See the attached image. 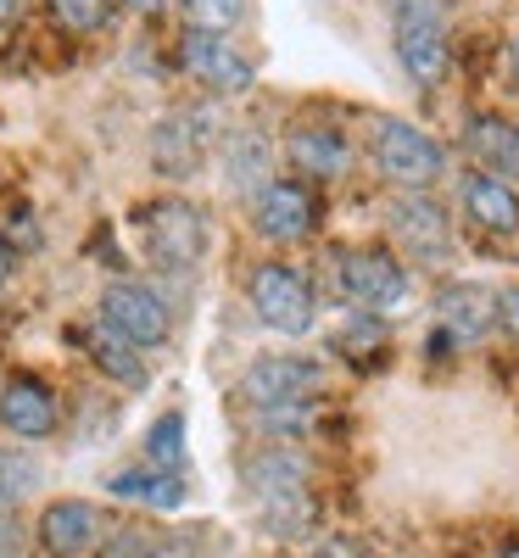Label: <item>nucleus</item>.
Instances as JSON below:
<instances>
[{
    "label": "nucleus",
    "mask_w": 519,
    "mask_h": 558,
    "mask_svg": "<svg viewBox=\"0 0 519 558\" xmlns=\"http://www.w3.org/2000/svg\"><path fill=\"white\" fill-rule=\"evenodd\" d=\"M386 12L397 68L419 89H436L452 68V0H386Z\"/></svg>",
    "instance_id": "f257e3e1"
},
{
    "label": "nucleus",
    "mask_w": 519,
    "mask_h": 558,
    "mask_svg": "<svg viewBox=\"0 0 519 558\" xmlns=\"http://www.w3.org/2000/svg\"><path fill=\"white\" fill-rule=\"evenodd\" d=\"M369 162L397 191H431L447 173V146L408 118H369Z\"/></svg>",
    "instance_id": "f03ea898"
},
{
    "label": "nucleus",
    "mask_w": 519,
    "mask_h": 558,
    "mask_svg": "<svg viewBox=\"0 0 519 558\" xmlns=\"http://www.w3.org/2000/svg\"><path fill=\"white\" fill-rule=\"evenodd\" d=\"M336 286H341V296H347L358 313L381 318V313L408 307L413 274H408L402 257L386 252V246H347V252H336Z\"/></svg>",
    "instance_id": "7ed1b4c3"
},
{
    "label": "nucleus",
    "mask_w": 519,
    "mask_h": 558,
    "mask_svg": "<svg viewBox=\"0 0 519 558\" xmlns=\"http://www.w3.org/2000/svg\"><path fill=\"white\" fill-rule=\"evenodd\" d=\"M140 241H146V257L162 274H191L207 252V218L196 202L184 196H162L140 207Z\"/></svg>",
    "instance_id": "20e7f679"
},
{
    "label": "nucleus",
    "mask_w": 519,
    "mask_h": 558,
    "mask_svg": "<svg viewBox=\"0 0 519 558\" xmlns=\"http://www.w3.org/2000/svg\"><path fill=\"white\" fill-rule=\"evenodd\" d=\"M246 296H252V313L263 330L274 336H307L313 318H318V291L313 279L291 263H257L252 279H246Z\"/></svg>",
    "instance_id": "39448f33"
},
{
    "label": "nucleus",
    "mask_w": 519,
    "mask_h": 558,
    "mask_svg": "<svg viewBox=\"0 0 519 558\" xmlns=\"http://www.w3.org/2000/svg\"><path fill=\"white\" fill-rule=\"evenodd\" d=\"M179 68H184V78H196L207 96H246V89L257 84L252 57L229 34H207V28H184Z\"/></svg>",
    "instance_id": "423d86ee"
},
{
    "label": "nucleus",
    "mask_w": 519,
    "mask_h": 558,
    "mask_svg": "<svg viewBox=\"0 0 519 558\" xmlns=\"http://www.w3.org/2000/svg\"><path fill=\"white\" fill-rule=\"evenodd\" d=\"M386 229H391V241L408 257H419L424 268L452 257V213L431 191H397L386 202Z\"/></svg>",
    "instance_id": "0eeeda50"
},
{
    "label": "nucleus",
    "mask_w": 519,
    "mask_h": 558,
    "mask_svg": "<svg viewBox=\"0 0 519 558\" xmlns=\"http://www.w3.org/2000/svg\"><path fill=\"white\" fill-rule=\"evenodd\" d=\"M324 391V368L313 357H297V352H274V357H257L246 375H241V397L268 413V408H297V402H313Z\"/></svg>",
    "instance_id": "6e6552de"
},
{
    "label": "nucleus",
    "mask_w": 519,
    "mask_h": 558,
    "mask_svg": "<svg viewBox=\"0 0 519 558\" xmlns=\"http://www.w3.org/2000/svg\"><path fill=\"white\" fill-rule=\"evenodd\" d=\"M252 229L274 246H297L318 229V196L302 179H268L252 196Z\"/></svg>",
    "instance_id": "1a4fd4ad"
},
{
    "label": "nucleus",
    "mask_w": 519,
    "mask_h": 558,
    "mask_svg": "<svg viewBox=\"0 0 519 558\" xmlns=\"http://www.w3.org/2000/svg\"><path fill=\"white\" fill-rule=\"evenodd\" d=\"M107 536H112V525L89 497H57L39 514V542L51 558H96L107 547Z\"/></svg>",
    "instance_id": "9d476101"
},
{
    "label": "nucleus",
    "mask_w": 519,
    "mask_h": 558,
    "mask_svg": "<svg viewBox=\"0 0 519 558\" xmlns=\"http://www.w3.org/2000/svg\"><path fill=\"white\" fill-rule=\"evenodd\" d=\"M101 324H112L140 352H152L168 341V302L152 286H140V279H112L101 291Z\"/></svg>",
    "instance_id": "9b49d317"
},
{
    "label": "nucleus",
    "mask_w": 519,
    "mask_h": 558,
    "mask_svg": "<svg viewBox=\"0 0 519 558\" xmlns=\"http://www.w3.org/2000/svg\"><path fill=\"white\" fill-rule=\"evenodd\" d=\"M207 146H213V112L207 107H179L152 134V162L168 179H191L207 162Z\"/></svg>",
    "instance_id": "f8f14e48"
},
{
    "label": "nucleus",
    "mask_w": 519,
    "mask_h": 558,
    "mask_svg": "<svg viewBox=\"0 0 519 558\" xmlns=\"http://www.w3.org/2000/svg\"><path fill=\"white\" fill-rule=\"evenodd\" d=\"M458 207L463 218L486 229V235H519V184L497 173H463L458 179Z\"/></svg>",
    "instance_id": "ddd939ff"
},
{
    "label": "nucleus",
    "mask_w": 519,
    "mask_h": 558,
    "mask_svg": "<svg viewBox=\"0 0 519 558\" xmlns=\"http://www.w3.org/2000/svg\"><path fill=\"white\" fill-rule=\"evenodd\" d=\"M286 162L297 168V179H347L352 146H347V134L329 129V123H297L286 134Z\"/></svg>",
    "instance_id": "4468645a"
},
{
    "label": "nucleus",
    "mask_w": 519,
    "mask_h": 558,
    "mask_svg": "<svg viewBox=\"0 0 519 558\" xmlns=\"http://www.w3.org/2000/svg\"><path fill=\"white\" fill-rule=\"evenodd\" d=\"M0 430L17 441H45L57 430V397L45 380L34 375H12L7 391H0Z\"/></svg>",
    "instance_id": "2eb2a0df"
},
{
    "label": "nucleus",
    "mask_w": 519,
    "mask_h": 558,
    "mask_svg": "<svg viewBox=\"0 0 519 558\" xmlns=\"http://www.w3.org/2000/svg\"><path fill=\"white\" fill-rule=\"evenodd\" d=\"M492 324H497V296L486 286H469V279H463V286H447L436 296V330L452 347H475Z\"/></svg>",
    "instance_id": "dca6fc26"
},
{
    "label": "nucleus",
    "mask_w": 519,
    "mask_h": 558,
    "mask_svg": "<svg viewBox=\"0 0 519 558\" xmlns=\"http://www.w3.org/2000/svg\"><path fill=\"white\" fill-rule=\"evenodd\" d=\"M463 151L497 179H519V123L503 112H469L463 118Z\"/></svg>",
    "instance_id": "f3484780"
},
{
    "label": "nucleus",
    "mask_w": 519,
    "mask_h": 558,
    "mask_svg": "<svg viewBox=\"0 0 519 558\" xmlns=\"http://www.w3.org/2000/svg\"><path fill=\"white\" fill-rule=\"evenodd\" d=\"M246 492L252 502H274V497H291V492H307V463L291 452V447H268L246 463Z\"/></svg>",
    "instance_id": "a211bd4d"
},
{
    "label": "nucleus",
    "mask_w": 519,
    "mask_h": 558,
    "mask_svg": "<svg viewBox=\"0 0 519 558\" xmlns=\"http://www.w3.org/2000/svg\"><path fill=\"white\" fill-rule=\"evenodd\" d=\"M84 352L96 357V368H101L107 380H118V386H146V357H140V347L123 341L112 324H96V330L84 336Z\"/></svg>",
    "instance_id": "6ab92c4d"
},
{
    "label": "nucleus",
    "mask_w": 519,
    "mask_h": 558,
    "mask_svg": "<svg viewBox=\"0 0 519 558\" xmlns=\"http://www.w3.org/2000/svg\"><path fill=\"white\" fill-rule=\"evenodd\" d=\"M107 492H112V497H123V502L162 508V514H173V508L184 502V481H179V475H168V470H118V475L107 481Z\"/></svg>",
    "instance_id": "aec40b11"
},
{
    "label": "nucleus",
    "mask_w": 519,
    "mask_h": 558,
    "mask_svg": "<svg viewBox=\"0 0 519 558\" xmlns=\"http://www.w3.org/2000/svg\"><path fill=\"white\" fill-rule=\"evenodd\" d=\"M146 463L152 470H168V475L184 470V413H162L146 430Z\"/></svg>",
    "instance_id": "412c9836"
},
{
    "label": "nucleus",
    "mask_w": 519,
    "mask_h": 558,
    "mask_svg": "<svg viewBox=\"0 0 519 558\" xmlns=\"http://www.w3.org/2000/svg\"><path fill=\"white\" fill-rule=\"evenodd\" d=\"M336 357H352L363 368H374V363L386 357V330L374 324V313H363L358 324H347V330L336 336Z\"/></svg>",
    "instance_id": "4be33fe9"
},
{
    "label": "nucleus",
    "mask_w": 519,
    "mask_h": 558,
    "mask_svg": "<svg viewBox=\"0 0 519 558\" xmlns=\"http://www.w3.org/2000/svg\"><path fill=\"white\" fill-rule=\"evenodd\" d=\"M229 184H234V191H246V184H257V191H263V168H268V151H263V140L257 134H234L229 140Z\"/></svg>",
    "instance_id": "5701e85b"
},
{
    "label": "nucleus",
    "mask_w": 519,
    "mask_h": 558,
    "mask_svg": "<svg viewBox=\"0 0 519 558\" xmlns=\"http://www.w3.org/2000/svg\"><path fill=\"white\" fill-rule=\"evenodd\" d=\"M184 17H191V28L229 34V28H241V17H246V0H184Z\"/></svg>",
    "instance_id": "b1692460"
},
{
    "label": "nucleus",
    "mask_w": 519,
    "mask_h": 558,
    "mask_svg": "<svg viewBox=\"0 0 519 558\" xmlns=\"http://www.w3.org/2000/svg\"><path fill=\"white\" fill-rule=\"evenodd\" d=\"M51 12H57V23L73 28V34H96V28L107 23V0H51Z\"/></svg>",
    "instance_id": "393cba45"
},
{
    "label": "nucleus",
    "mask_w": 519,
    "mask_h": 558,
    "mask_svg": "<svg viewBox=\"0 0 519 558\" xmlns=\"http://www.w3.org/2000/svg\"><path fill=\"white\" fill-rule=\"evenodd\" d=\"M34 481H39V470H34L28 458H0V502L28 497V492H34Z\"/></svg>",
    "instance_id": "a878e982"
},
{
    "label": "nucleus",
    "mask_w": 519,
    "mask_h": 558,
    "mask_svg": "<svg viewBox=\"0 0 519 558\" xmlns=\"http://www.w3.org/2000/svg\"><path fill=\"white\" fill-rule=\"evenodd\" d=\"M162 547L146 536V531H118V536H107V547H101V558H157Z\"/></svg>",
    "instance_id": "bb28decb"
},
{
    "label": "nucleus",
    "mask_w": 519,
    "mask_h": 558,
    "mask_svg": "<svg viewBox=\"0 0 519 558\" xmlns=\"http://www.w3.org/2000/svg\"><path fill=\"white\" fill-rule=\"evenodd\" d=\"M313 558H369V553H363L358 536H324V542L313 547Z\"/></svg>",
    "instance_id": "cd10ccee"
},
{
    "label": "nucleus",
    "mask_w": 519,
    "mask_h": 558,
    "mask_svg": "<svg viewBox=\"0 0 519 558\" xmlns=\"http://www.w3.org/2000/svg\"><path fill=\"white\" fill-rule=\"evenodd\" d=\"M497 324H503V330L519 341V286H508V291L497 296Z\"/></svg>",
    "instance_id": "c85d7f7f"
},
{
    "label": "nucleus",
    "mask_w": 519,
    "mask_h": 558,
    "mask_svg": "<svg viewBox=\"0 0 519 558\" xmlns=\"http://www.w3.org/2000/svg\"><path fill=\"white\" fill-rule=\"evenodd\" d=\"M0 558H17V525L0 514Z\"/></svg>",
    "instance_id": "c756f323"
},
{
    "label": "nucleus",
    "mask_w": 519,
    "mask_h": 558,
    "mask_svg": "<svg viewBox=\"0 0 519 558\" xmlns=\"http://www.w3.org/2000/svg\"><path fill=\"white\" fill-rule=\"evenodd\" d=\"M508 84L519 89V34H508Z\"/></svg>",
    "instance_id": "7c9ffc66"
},
{
    "label": "nucleus",
    "mask_w": 519,
    "mask_h": 558,
    "mask_svg": "<svg viewBox=\"0 0 519 558\" xmlns=\"http://www.w3.org/2000/svg\"><path fill=\"white\" fill-rule=\"evenodd\" d=\"M28 12V0H0V23H17Z\"/></svg>",
    "instance_id": "2f4dec72"
},
{
    "label": "nucleus",
    "mask_w": 519,
    "mask_h": 558,
    "mask_svg": "<svg viewBox=\"0 0 519 558\" xmlns=\"http://www.w3.org/2000/svg\"><path fill=\"white\" fill-rule=\"evenodd\" d=\"M12 268H17V252H12L7 241H0V286H7V279H12Z\"/></svg>",
    "instance_id": "473e14b6"
},
{
    "label": "nucleus",
    "mask_w": 519,
    "mask_h": 558,
    "mask_svg": "<svg viewBox=\"0 0 519 558\" xmlns=\"http://www.w3.org/2000/svg\"><path fill=\"white\" fill-rule=\"evenodd\" d=\"M157 558H196V553H191V547H184V542H168V547H162Z\"/></svg>",
    "instance_id": "72a5a7b5"
},
{
    "label": "nucleus",
    "mask_w": 519,
    "mask_h": 558,
    "mask_svg": "<svg viewBox=\"0 0 519 558\" xmlns=\"http://www.w3.org/2000/svg\"><path fill=\"white\" fill-rule=\"evenodd\" d=\"M123 7H134V12H157L162 0H123Z\"/></svg>",
    "instance_id": "f704fd0d"
},
{
    "label": "nucleus",
    "mask_w": 519,
    "mask_h": 558,
    "mask_svg": "<svg viewBox=\"0 0 519 558\" xmlns=\"http://www.w3.org/2000/svg\"><path fill=\"white\" fill-rule=\"evenodd\" d=\"M503 558H519V542H514V547H508V553H503Z\"/></svg>",
    "instance_id": "c9c22d12"
}]
</instances>
